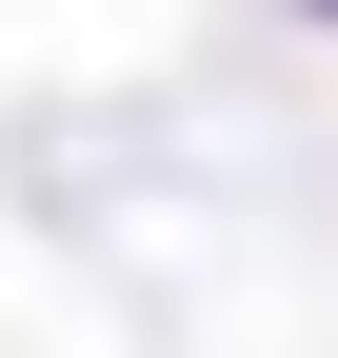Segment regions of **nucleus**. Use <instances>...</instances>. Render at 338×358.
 Returning a JSON list of instances; mask_svg holds the SVG:
<instances>
[{
    "label": "nucleus",
    "instance_id": "obj_1",
    "mask_svg": "<svg viewBox=\"0 0 338 358\" xmlns=\"http://www.w3.org/2000/svg\"><path fill=\"white\" fill-rule=\"evenodd\" d=\"M318 20H338V0H318Z\"/></svg>",
    "mask_w": 338,
    "mask_h": 358
}]
</instances>
